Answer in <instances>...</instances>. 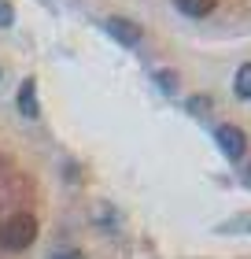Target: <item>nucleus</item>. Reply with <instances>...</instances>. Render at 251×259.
I'll return each instance as SVG.
<instances>
[{
	"instance_id": "obj_3",
	"label": "nucleus",
	"mask_w": 251,
	"mask_h": 259,
	"mask_svg": "<svg viewBox=\"0 0 251 259\" xmlns=\"http://www.w3.org/2000/svg\"><path fill=\"white\" fill-rule=\"evenodd\" d=\"M107 33H111L115 41H122V45H129V49H133V45H140V30L137 22H129V19H118V15H111L107 19Z\"/></svg>"
},
{
	"instance_id": "obj_2",
	"label": "nucleus",
	"mask_w": 251,
	"mask_h": 259,
	"mask_svg": "<svg viewBox=\"0 0 251 259\" xmlns=\"http://www.w3.org/2000/svg\"><path fill=\"white\" fill-rule=\"evenodd\" d=\"M214 141H218V148H222L229 159H240L244 148H247V137H244L236 126H218V130H214Z\"/></svg>"
},
{
	"instance_id": "obj_7",
	"label": "nucleus",
	"mask_w": 251,
	"mask_h": 259,
	"mask_svg": "<svg viewBox=\"0 0 251 259\" xmlns=\"http://www.w3.org/2000/svg\"><path fill=\"white\" fill-rule=\"evenodd\" d=\"M15 22V11H11V0H0V26H11Z\"/></svg>"
},
{
	"instance_id": "obj_8",
	"label": "nucleus",
	"mask_w": 251,
	"mask_h": 259,
	"mask_svg": "<svg viewBox=\"0 0 251 259\" xmlns=\"http://www.w3.org/2000/svg\"><path fill=\"white\" fill-rule=\"evenodd\" d=\"M48 259H81L78 252H56V255H48Z\"/></svg>"
},
{
	"instance_id": "obj_6",
	"label": "nucleus",
	"mask_w": 251,
	"mask_h": 259,
	"mask_svg": "<svg viewBox=\"0 0 251 259\" xmlns=\"http://www.w3.org/2000/svg\"><path fill=\"white\" fill-rule=\"evenodd\" d=\"M233 93L240 100H251V63H240V70H236V78H233Z\"/></svg>"
},
{
	"instance_id": "obj_5",
	"label": "nucleus",
	"mask_w": 251,
	"mask_h": 259,
	"mask_svg": "<svg viewBox=\"0 0 251 259\" xmlns=\"http://www.w3.org/2000/svg\"><path fill=\"white\" fill-rule=\"evenodd\" d=\"M19 111L26 115V119L37 115V85H33V78H26V81L19 85Z\"/></svg>"
},
{
	"instance_id": "obj_9",
	"label": "nucleus",
	"mask_w": 251,
	"mask_h": 259,
	"mask_svg": "<svg viewBox=\"0 0 251 259\" xmlns=\"http://www.w3.org/2000/svg\"><path fill=\"white\" fill-rule=\"evenodd\" d=\"M244 182L251 185V163H247V167H244Z\"/></svg>"
},
{
	"instance_id": "obj_4",
	"label": "nucleus",
	"mask_w": 251,
	"mask_h": 259,
	"mask_svg": "<svg viewBox=\"0 0 251 259\" xmlns=\"http://www.w3.org/2000/svg\"><path fill=\"white\" fill-rule=\"evenodd\" d=\"M174 8L188 19H203V15H211V11L218 8V0H174Z\"/></svg>"
},
{
	"instance_id": "obj_1",
	"label": "nucleus",
	"mask_w": 251,
	"mask_h": 259,
	"mask_svg": "<svg viewBox=\"0 0 251 259\" xmlns=\"http://www.w3.org/2000/svg\"><path fill=\"white\" fill-rule=\"evenodd\" d=\"M33 237H37V219L26 215V211H19V215H11V219L0 222V244H4L8 252L30 248Z\"/></svg>"
}]
</instances>
